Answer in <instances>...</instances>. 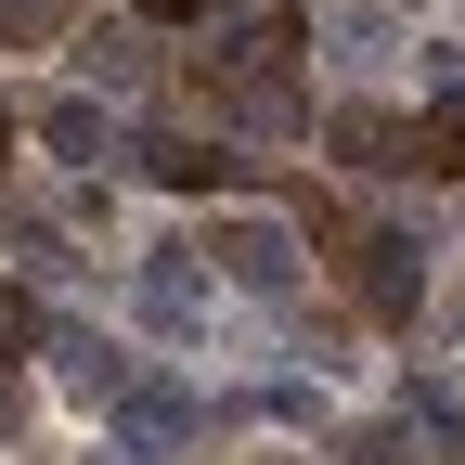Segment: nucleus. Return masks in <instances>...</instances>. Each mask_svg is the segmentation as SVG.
Masks as SVG:
<instances>
[{
  "instance_id": "1",
  "label": "nucleus",
  "mask_w": 465,
  "mask_h": 465,
  "mask_svg": "<svg viewBox=\"0 0 465 465\" xmlns=\"http://www.w3.org/2000/svg\"><path fill=\"white\" fill-rule=\"evenodd\" d=\"M194 388H168V375H130V388H116L104 401V465H182L194 452Z\"/></svg>"
},
{
  "instance_id": "2",
  "label": "nucleus",
  "mask_w": 465,
  "mask_h": 465,
  "mask_svg": "<svg viewBox=\"0 0 465 465\" xmlns=\"http://www.w3.org/2000/svg\"><path fill=\"white\" fill-rule=\"evenodd\" d=\"M207 259L232 272V284H246V298H298V232H284V220H207Z\"/></svg>"
},
{
  "instance_id": "3",
  "label": "nucleus",
  "mask_w": 465,
  "mask_h": 465,
  "mask_svg": "<svg viewBox=\"0 0 465 465\" xmlns=\"http://www.w3.org/2000/svg\"><path fill=\"white\" fill-rule=\"evenodd\" d=\"M207 311H220V272H194V259H143V323H155V336H207Z\"/></svg>"
},
{
  "instance_id": "4",
  "label": "nucleus",
  "mask_w": 465,
  "mask_h": 465,
  "mask_svg": "<svg viewBox=\"0 0 465 465\" xmlns=\"http://www.w3.org/2000/svg\"><path fill=\"white\" fill-rule=\"evenodd\" d=\"M39 349H52V362H65V401H91V414H104V401H116V388L143 375L130 349H104V336H39Z\"/></svg>"
},
{
  "instance_id": "5",
  "label": "nucleus",
  "mask_w": 465,
  "mask_h": 465,
  "mask_svg": "<svg viewBox=\"0 0 465 465\" xmlns=\"http://www.w3.org/2000/svg\"><path fill=\"white\" fill-rule=\"evenodd\" d=\"M143 182H168V194H220L232 155H220V143H182V130H155V143H143Z\"/></svg>"
},
{
  "instance_id": "6",
  "label": "nucleus",
  "mask_w": 465,
  "mask_h": 465,
  "mask_svg": "<svg viewBox=\"0 0 465 465\" xmlns=\"http://www.w3.org/2000/svg\"><path fill=\"white\" fill-rule=\"evenodd\" d=\"M349 259H362L349 284H362L375 311H414V246H401V232H362V246H349Z\"/></svg>"
},
{
  "instance_id": "7",
  "label": "nucleus",
  "mask_w": 465,
  "mask_h": 465,
  "mask_svg": "<svg viewBox=\"0 0 465 465\" xmlns=\"http://www.w3.org/2000/svg\"><path fill=\"white\" fill-rule=\"evenodd\" d=\"M39 143H52V155H78V168H104V155H116V130H104V104H91V91L52 104V116H39Z\"/></svg>"
},
{
  "instance_id": "8",
  "label": "nucleus",
  "mask_w": 465,
  "mask_h": 465,
  "mask_svg": "<svg viewBox=\"0 0 465 465\" xmlns=\"http://www.w3.org/2000/svg\"><path fill=\"white\" fill-rule=\"evenodd\" d=\"M336 155H349V168H414V130H388V116H336Z\"/></svg>"
},
{
  "instance_id": "9",
  "label": "nucleus",
  "mask_w": 465,
  "mask_h": 465,
  "mask_svg": "<svg viewBox=\"0 0 465 465\" xmlns=\"http://www.w3.org/2000/svg\"><path fill=\"white\" fill-rule=\"evenodd\" d=\"M323 39H336V52H349V65H388V52H401V26H388V14H375V0H349V14H336V26H323Z\"/></svg>"
},
{
  "instance_id": "10",
  "label": "nucleus",
  "mask_w": 465,
  "mask_h": 465,
  "mask_svg": "<svg viewBox=\"0 0 465 465\" xmlns=\"http://www.w3.org/2000/svg\"><path fill=\"white\" fill-rule=\"evenodd\" d=\"M78 65H91V78H104V91H130V78H143V39H130V26H104V39H91V52H78Z\"/></svg>"
},
{
  "instance_id": "11",
  "label": "nucleus",
  "mask_w": 465,
  "mask_h": 465,
  "mask_svg": "<svg viewBox=\"0 0 465 465\" xmlns=\"http://www.w3.org/2000/svg\"><path fill=\"white\" fill-rule=\"evenodd\" d=\"M349 465H427V452H414V427H362V440H349Z\"/></svg>"
},
{
  "instance_id": "12",
  "label": "nucleus",
  "mask_w": 465,
  "mask_h": 465,
  "mask_svg": "<svg viewBox=\"0 0 465 465\" xmlns=\"http://www.w3.org/2000/svg\"><path fill=\"white\" fill-rule=\"evenodd\" d=\"M39 336H52V323H39V311L14 298V284H0V349H39Z\"/></svg>"
},
{
  "instance_id": "13",
  "label": "nucleus",
  "mask_w": 465,
  "mask_h": 465,
  "mask_svg": "<svg viewBox=\"0 0 465 465\" xmlns=\"http://www.w3.org/2000/svg\"><path fill=\"white\" fill-rule=\"evenodd\" d=\"M52 14H65V0H0V39H39Z\"/></svg>"
},
{
  "instance_id": "14",
  "label": "nucleus",
  "mask_w": 465,
  "mask_h": 465,
  "mask_svg": "<svg viewBox=\"0 0 465 465\" xmlns=\"http://www.w3.org/2000/svg\"><path fill=\"white\" fill-rule=\"evenodd\" d=\"M143 14H194V0H143Z\"/></svg>"
},
{
  "instance_id": "15",
  "label": "nucleus",
  "mask_w": 465,
  "mask_h": 465,
  "mask_svg": "<svg viewBox=\"0 0 465 465\" xmlns=\"http://www.w3.org/2000/svg\"><path fill=\"white\" fill-rule=\"evenodd\" d=\"M0 168H14V116H0Z\"/></svg>"
},
{
  "instance_id": "16",
  "label": "nucleus",
  "mask_w": 465,
  "mask_h": 465,
  "mask_svg": "<svg viewBox=\"0 0 465 465\" xmlns=\"http://www.w3.org/2000/svg\"><path fill=\"white\" fill-rule=\"evenodd\" d=\"M0 427H14V388H0Z\"/></svg>"
}]
</instances>
